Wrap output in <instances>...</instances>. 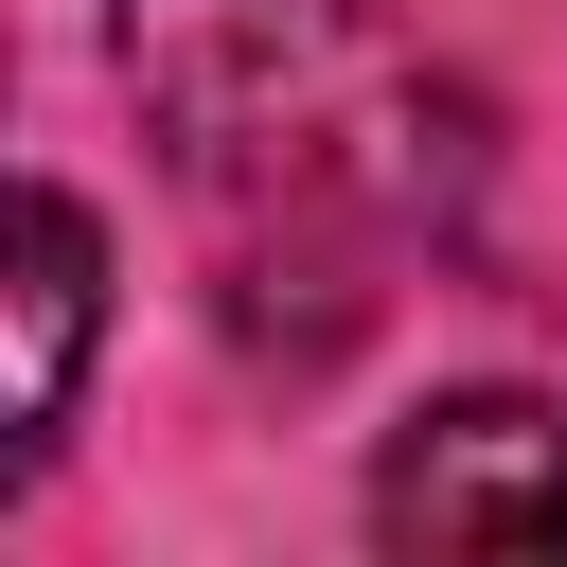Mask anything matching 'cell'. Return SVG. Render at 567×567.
<instances>
[{
  "mask_svg": "<svg viewBox=\"0 0 567 567\" xmlns=\"http://www.w3.org/2000/svg\"><path fill=\"white\" fill-rule=\"evenodd\" d=\"M106 53L248 266L408 248L461 213V89L372 0H124Z\"/></svg>",
  "mask_w": 567,
  "mask_h": 567,
  "instance_id": "obj_1",
  "label": "cell"
},
{
  "mask_svg": "<svg viewBox=\"0 0 567 567\" xmlns=\"http://www.w3.org/2000/svg\"><path fill=\"white\" fill-rule=\"evenodd\" d=\"M89 319H106V230H89V213H71L53 177H35V195H18V390H0V408H18V461H35L53 425H71Z\"/></svg>",
  "mask_w": 567,
  "mask_h": 567,
  "instance_id": "obj_3",
  "label": "cell"
},
{
  "mask_svg": "<svg viewBox=\"0 0 567 567\" xmlns=\"http://www.w3.org/2000/svg\"><path fill=\"white\" fill-rule=\"evenodd\" d=\"M372 532H390V549H478V567L567 549V408H549V390H461V408H425V425L372 461Z\"/></svg>",
  "mask_w": 567,
  "mask_h": 567,
  "instance_id": "obj_2",
  "label": "cell"
}]
</instances>
